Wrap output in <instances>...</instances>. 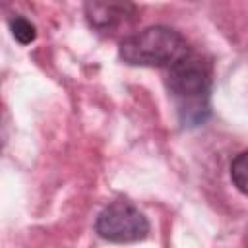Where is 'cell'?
<instances>
[{
	"label": "cell",
	"mask_w": 248,
	"mask_h": 248,
	"mask_svg": "<svg viewBox=\"0 0 248 248\" xmlns=\"http://www.w3.org/2000/svg\"><path fill=\"white\" fill-rule=\"evenodd\" d=\"M167 70V85L176 103L180 124L186 128L203 124L211 112V64L190 50Z\"/></svg>",
	"instance_id": "1"
},
{
	"label": "cell",
	"mask_w": 248,
	"mask_h": 248,
	"mask_svg": "<svg viewBox=\"0 0 248 248\" xmlns=\"http://www.w3.org/2000/svg\"><path fill=\"white\" fill-rule=\"evenodd\" d=\"M188 52L186 39L165 25H153L126 35L118 46V56L126 64L145 68H170Z\"/></svg>",
	"instance_id": "2"
},
{
	"label": "cell",
	"mask_w": 248,
	"mask_h": 248,
	"mask_svg": "<svg viewBox=\"0 0 248 248\" xmlns=\"http://www.w3.org/2000/svg\"><path fill=\"white\" fill-rule=\"evenodd\" d=\"M95 231L110 242H138L147 236L149 221L132 202L114 200L97 215Z\"/></svg>",
	"instance_id": "3"
},
{
	"label": "cell",
	"mask_w": 248,
	"mask_h": 248,
	"mask_svg": "<svg viewBox=\"0 0 248 248\" xmlns=\"http://www.w3.org/2000/svg\"><path fill=\"white\" fill-rule=\"evenodd\" d=\"M85 19L93 31L114 37L138 21V6L132 0H85Z\"/></svg>",
	"instance_id": "4"
},
{
	"label": "cell",
	"mask_w": 248,
	"mask_h": 248,
	"mask_svg": "<svg viewBox=\"0 0 248 248\" xmlns=\"http://www.w3.org/2000/svg\"><path fill=\"white\" fill-rule=\"evenodd\" d=\"M231 180L234 188L248 196V151L238 153L231 163Z\"/></svg>",
	"instance_id": "5"
},
{
	"label": "cell",
	"mask_w": 248,
	"mask_h": 248,
	"mask_svg": "<svg viewBox=\"0 0 248 248\" xmlns=\"http://www.w3.org/2000/svg\"><path fill=\"white\" fill-rule=\"evenodd\" d=\"M10 31H12L14 39H16L17 43H21V45H29V43H33V41L37 39V29H35V25H33L29 19L21 17V16H16V17L10 19Z\"/></svg>",
	"instance_id": "6"
}]
</instances>
